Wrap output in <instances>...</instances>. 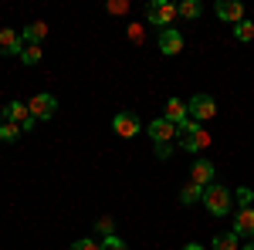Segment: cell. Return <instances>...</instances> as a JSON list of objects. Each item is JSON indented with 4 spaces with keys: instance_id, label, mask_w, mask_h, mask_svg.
Returning <instances> with one entry per match:
<instances>
[{
    "instance_id": "6da1fadb",
    "label": "cell",
    "mask_w": 254,
    "mask_h": 250,
    "mask_svg": "<svg viewBox=\"0 0 254 250\" xmlns=\"http://www.w3.org/2000/svg\"><path fill=\"white\" fill-rule=\"evenodd\" d=\"M207 142H210V135L200 129V122H193V118H187L183 125H180V149L183 152H200V149H207Z\"/></svg>"
},
{
    "instance_id": "7a4b0ae2",
    "label": "cell",
    "mask_w": 254,
    "mask_h": 250,
    "mask_svg": "<svg viewBox=\"0 0 254 250\" xmlns=\"http://www.w3.org/2000/svg\"><path fill=\"white\" fill-rule=\"evenodd\" d=\"M203 206L214 213V216H227L231 213V206H234V196H231V190L227 186H207L203 190Z\"/></svg>"
},
{
    "instance_id": "3957f363",
    "label": "cell",
    "mask_w": 254,
    "mask_h": 250,
    "mask_svg": "<svg viewBox=\"0 0 254 250\" xmlns=\"http://www.w3.org/2000/svg\"><path fill=\"white\" fill-rule=\"evenodd\" d=\"M173 17H176V3L170 0H153L149 7H146V20L153 24V27H173Z\"/></svg>"
},
{
    "instance_id": "277c9868",
    "label": "cell",
    "mask_w": 254,
    "mask_h": 250,
    "mask_svg": "<svg viewBox=\"0 0 254 250\" xmlns=\"http://www.w3.org/2000/svg\"><path fill=\"white\" fill-rule=\"evenodd\" d=\"M27 112H31L34 122H48V118H55V112H58V98L51 95V92H41V95H34L27 101Z\"/></svg>"
},
{
    "instance_id": "5b68a950",
    "label": "cell",
    "mask_w": 254,
    "mask_h": 250,
    "mask_svg": "<svg viewBox=\"0 0 254 250\" xmlns=\"http://www.w3.org/2000/svg\"><path fill=\"white\" fill-rule=\"evenodd\" d=\"M187 112H190L193 122H210V118L217 115V101L210 95H193L187 101Z\"/></svg>"
},
{
    "instance_id": "8992f818",
    "label": "cell",
    "mask_w": 254,
    "mask_h": 250,
    "mask_svg": "<svg viewBox=\"0 0 254 250\" xmlns=\"http://www.w3.org/2000/svg\"><path fill=\"white\" fill-rule=\"evenodd\" d=\"M146 132H149V139H153L156 146H170L176 135H180V129H176L170 118H156V122H149V125H146Z\"/></svg>"
},
{
    "instance_id": "52a82bcc",
    "label": "cell",
    "mask_w": 254,
    "mask_h": 250,
    "mask_svg": "<svg viewBox=\"0 0 254 250\" xmlns=\"http://www.w3.org/2000/svg\"><path fill=\"white\" fill-rule=\"evenodd\" d=\"M112 129H116L119 139H136V135L142 132V122H139V115H132V112H119V115L112 118Z\"/></svg>"
},
{
    "instance_id": "ba28073f",
    "label": "cell",
    "mask_w": 254,
    "mask_h": 250,
    "mask_svg": "<svg viewBox=\"0 0 254 250\" xmlns=\"http://www.w3.org/2000/svg\"><path fill=\"white\" fill-rule=\"evenodd\" d=\"M156 44H159L163 54H180V51H183V34H180L176 27H163L159 38H156Z\"/></svg>"
},
{
    "instance_id": "9c48e42d",
    "label": "cell",
    "mask_w": 254,
    "mask_h": 250,
    "mask_svg": "<svg viewBox=\"0 0 254 250\" xmlns=\"http://www.w3.org/2000/svg\"><path fill=\"white\" fill-rule=\"evenodd\" d=\"M217 17L224 20V24H241V20H244V7H241V3H237V0H217Z\"/></svg>"
},
{
    "instance_id": "30bf717a",
    "label": "cell",
    "mask_w": 254,
    "mask_h": 250,
    "mask_svg": "<svg viewBox=\"0 0 254 250\" xmlns=\"http://www.w3.org/2000/svg\"><path fill=\"white\" fill-rule=\"evenodd\" d=\"M214 176H217V169H214V162L210 159H200V162H193V173H190V183H196V186H214Z\"/></svg>"
},
{
    "instance_id": "8fae6325",
    "label": "cell",
    "mask_w": 254,
    "mask_h": 250,
    "mask_svg": "<svg viewBox=\"0 0 254 250\" xmlns=\"http://www.w3.org/2000/svg\"><path fill=\"white\" fill-rule=\"evenodd\" d=\"M234 233H237V237H248V240H254V206L234 213Z\"/></svg>"
},
{
    "instance_id": "7c38bea8",
    "label": "cell",
    "mask_w": 254,
    "mask_h": 250,
    "mask_svg": "<svg viewBox=\"0 0 254 250\" xmlns=\"http://www.w3.org/2000/svg\"><path fill=\"white\" fill-rule=\"evenodd\" d=\"M20 51H24L20 34H17V31H10V27H3V31H0V54H17V58H20Z\"/></svg>"
},
{
    "instance_id": "4fadbf2b",
    "label": "cell",
    "mask_w": 254,
    "mask_h": 250,
    "mask_svg": "<svg viewBox=\"0 0 254 250\" xmlns=\"http://www.w3.org/2000/svg\"><path fill=\"white\" fill-rule=\"evenodd\" d=\"M166 118H170V122H173L176 129H180V125H183V122L190 118V112H187V101L173 95L170 101H166Z\"/></svg>"
},
{
    "instance_id": "5bb4252c",
    "label": "cell",
    "mask_w": 254,
    "mask_h": 250,
    "mask_svg": "<svg viewBox=\"0 0 254 250\" xmlns=\"http://www.w3.org/2000/svg\"><path fill=\"white\" fill-rule=\"evenodd\" d=\"M48 38V24H27V27H24V31H20V41H24V44H41V41Z\"/></svg>"
},
{
    "instance_id": "9a60e30c",
    "label": "cell",
    "mask_w": 254,
    "mask_h": 250,
    "mask_svg": "<svg viewBox=\"0 0 254 250\" xmlns=\"http://www.w3.org/2000/svg\"><path fill=\"white\" fill-rule=\"evenodd\" d=\"M27 118H31V112H27L24 101H10V105L3 108V122H17V125H24Z\"/></svg>"
},
{
    "instance_id": "2e32d148",
    "label": "cell",
    "mask_w": 254,
    "mask_h": 250,
    "mask_svg": "<svg viewBox=\"0 0 254 250\" xmlns=\"http://www.w3.org/2000/svg\"><path fill=\"white\" fill-rule=\"evenodd\" d=\"M196 200L203 203V186H196V183H187V186L180 190V203H183V206H193Z\"/></svg>"
},
{
    "instance_id": "e0dca14e",
    "label": "cell",
    "mask_w": 254,
    "mask_h": 250,
    "mask_svg": "<svg viewBox=\"0 0 254 250\" xmlns=\"http://www.w3.org/2000/svg\"><path fill=\"white\" fill-rule=\"evenodd\" d=\"M200 14H203V7H200V0H183V3H176V17L196 20Z\"/></svg>"
},
{
    "instance_id": "ac0fdd59",
    "label": "cell",
    "mask_w": 254,
    "mask_h": 250,
    "mask_svg": "<svg viewBox=\"0 0 254 250\" xmlns=\"http://www.w3.org/2000/svg\"><path fill=\"white\" fill-rule=\"evenodd\" d=\"M237 240H241V237H237L234 230H231V233H217V237H214V250H237V247H241Z\"/></svg>"
},
{
    "instance_id": "d6986e66",
    "label": "cell",
    "mask_w": 254,
    "mask_h": 250,
    "mask_svg": "<svg viewBox=\"0 0 254 250\" xmlns=\"http://www.w3.org/2000/svg\"><path fill=\"white\" fill-rule=\"evenodd\" d=\"M20 135H24V129H20L17 122H3L0 125V142H17Z\"/></svg>"
},
{
    "instance_id": "ffe728a7",
    "label": "cell",
    "mask_w": 254,
    "mask_h": 250,
    "mask_svg": "<svg viewBox=\"0 0 254 250\" xmlns=\"http://www.w3.org/2000/svg\"><path fill=\"white\" fill-rule=\"evenodd\" d=\"M20 61H24V64H38V61H41V44H24Z\"/></svg>"
},
{
    "instance_id": "44dd1931",
    "label": "cell",
    "mask_w": 254,
    "mask_h": 250,
    "mask_svg": "<svg viewBox=\"0 0 254 250\" xmlns=\"http://www.w3.org/2000/svg\"><path fill=\"white\" fill-rule=\"evenodd\" d=\"M234 38L237 41H254V20H241L234 27Z\"/></svg>"
},
{
    "instance_id": "7402d4cb",
    "label": "cell",
    "mask_w": 254,
    "mask_h": 250,
    "mask_svg": "<svg viewBox=\"0 0 254 250\" xmlns=\"http://www.w3.org/2000/svg\"><path fill=\"white\" fill-rule=\"evenodd\" d=\"M98 244H102V250H129V247H126V240L116 237V233H112V237H102Z\"/></svg>"
},
{
    "instance_id": "603a6c76",
    "label": "cell",
    "mask_w": 254,
    "mask_h": 250,
    "mask_svg": "<svg viewBox=\"0 0 254 250\" xmlns=\"http://www.w3.org/2000/svg\"><path fill=\"white\" fill-rule=\"evenodd\" d=\"M237 203H241V210H248V206H251L254 203V190H248V186H237Z\"/></svg>"
},
{
    "instance_id": "cb8c5ba5",
    "label": "cell",
    "mask_w": 254,
    "mask_h": 250,
    "mask_svg": "<svg viewBox=\"0 0 254 250\" xmlns=\"http://www.w3.org/2000/svg\"><path fill=\"white\" fill-rule=\"evenodd\" d=\"M68 250H102V244H98V240H92V237H81V240H75Z\"/></svg>"
},
{
    "instance_id": "d4e9b609",
    "label": "cell",
    "mask_w": 254,
    "mask_h": 250,
    "mask_svg": "<svg viewBox=\"0 0 254 250\" xmlns=\"http://www.w3.org/2000/svg\"><path fill=\"white\" fill-rule=\"evenodd\" d=\"M98 233H102V237H112V233H116V220H112V216H102V220H98V227H95Z\"/></svg>"
},
{
    "instance_id": "484cf974",
    "label": "cell",
    "mask_w": 254,
    "mask_h": 250,
    "mask_svg": "<svg viewBox=\"0 0 254 250\" xmlns=\"http://www.w3.org/2000/svg\"><path fill=\"white\" fill-rule=\"evenodd\" d=\"M105 10H109V14H126V10H129V0H109Z\"/></svg>"
},
{
    "instance_id": "4316f807",
    "label": "cell",
    "mask_w": 254,
    "mask_h": 250,
    "mask_svg": "<svg viewBox=\"0 0 254 250\" xmlns=\"http://www.w3.org/2000/svg\"><path fill=\"white\" fill-rule=\"evenodd\" d=\"M156 155L159 159H170V155H173V142H170V146H156Z\"/></svg>"
},
{
    "instance_id": "83f0119b",
    "label": "cell",
    "mask_w": 254,
    "mask_h": 250,
    "mask_svg": "<svg viewBox=\"0 0 254 250\" xmlns=\"http://www.w3.org/2000/svg\"><path fill=\"white\" fill-rule=\"evenodd\" d=\"M129 38L136 41V44L142 41V24H132V27H129Z\"/></svg>"
},
{
    "instance_id": "f1b7e54d",
    "label": "cell",
    "mask_w": 254,
    "mask_h": 250,
    "mask_svg": "<svg viewBox=\"0 0 254 250\" xmlns=\"http://www.w3.org/2000/svg\"><path fill=\"white\" fill-rule=\"evenodd\" d=\"M183 250H203V247H200V244H187Z\"/></svg>"
},
{
    "instance_id": "f546056e",
    "label": "cell",
    "mask_w": 254,
    "mask_h": 250,
    "mask_svg": "<svg viewBox=\"0 0 254 250\" xmlns=\"http://www.w3.org/2000/svg\"><path fill=\"white\" fill-rule=\"evenodd\" d=\"M241 250H254V240H251V244H241Z\"/></svg>"
},
{
    "instance_id": "4dcf8cb0",
    "label": "cell",
    "mask_w": 254,
    "mask_h": 250,
    "mask_svg": "<svg viewBox=\"0 0 254 250\" xmlns=\"http://www.w3.org/2000/svg\"><path fill=\"white\" fill-rule=\"evenodd\" d=\"M0 125H3V108H0Z\"/></svg>"
}]
</instances>
